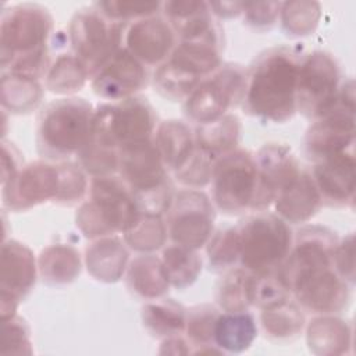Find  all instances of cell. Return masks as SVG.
<instances>
[{
  "label": "cell",
  "mask_w": 356,
  "mask_h": 356,
  "mask_svg": "<svg viewBox=\"0 0 356 356\" xmlns=\"http://www.w3.org/2000/svg\"><path fill=\"white\" fill-rule=\"evenodd\" d=\"M350 288L332 267H328L298 277L291 284V295L310 313L337 314L348 306Z\"/></svg>",
  "instance_id": "cell-17"
},
{
  "label": "cell",
  "mask_w": 356,
  "mask_h": 356,
  "mask_svg": "<svg viewBox=\"0 0 356 356\" xmlns=\"http://www.w3.org/2000/svg\"><path fill=\"white\" fill-rule=\"evenodd\" d=\"M261 327L270 338L293 339L305 327V314L298 302L291 298L261 309Z\"/></svg>",
  "instance_id": "cell-33"
},
{
  "label": "cell",
  "mask_w": 356,
  "mask_h": 356,
  "mask_svg": "<svg viewBox=\"0 0 356 356\" xmlns=\"http://www.w3.org/2000/svg\"><path fill=\"white\" fill-rule=\"evenodd\" d=\"M320 19V4L316 1H285L281 3L280 21L289 36L310 35Z\"/></svg>",
  "instance_id": "cell-40"
},
{
  "label": "cell",
  "mask_w": 356,
  "mask_h": 356,
  "mask_svg": "<svg viewBox=\"0 0 356 356\" xmlns=\"http://www.w3.org/2000/svg\"><path fill=\"white\" fill-rule=\"evenodd\" d=\"M153 142L168 171L179 170L195 149V135L188 124L167 120L157 125Z\"/></svg>",
  "instance_id": "cell-26"
},
{
  "label": "cell",
  "mask_w": 356,
  "mask_h": 356,
  "mask_svg": "<svg viewBox=\"0 0 356 356\" xmlns=\"http://www.w3.org/2000/svg\"><path fill=\"white\" fill-rule=\"evenodd\" d=\"M167 238V227L163 216L146 213H140L134 225L124 232L125 245L140 253H152L160 249Z\"/></svg>",
  "instance_id": "cell-38"
},
{
  "label": "cell",
  "mask_w": 356,
  "mask_h": 356,
  "mask_svg": "<svg viewBox=\"0 0 356 356\" xmlns=\"http://www.w3.org/2000/svg\"><path fill=\"white\" fill-rule=\"evenodd\" d=\"M125 25L110 21L93 6L79 8L70 21L68 42L90 78L122 47Z\"/></svg>",
  "instance_id": "cell-10"
},
{
  "label": "cell",
  "mask_w": 356,
  "mask_h": 356,
  "mask_svg": "<svg viewBox=\"0 0 356 356\" xmlns=\"http://www.w3.org/2000/svg\"><path fill=\"white\" fill-rule=\"evenodd\" d=\"M124 42V47L145 67H159L171 56L177 36L164 17L153 15L131 22Z\"/></svg>",
  "instance_id": "cell-20"
},
{
  "label": "cell",
  "mask_w": 356,
  "mask_h": 356,
  "mask_svg": "<svg viewBox=\"0 0 356 356\" xmlns=\"http://www.w3.org/2000/svg\"><path fill=\"white\" fill-rule=\"evenodd\" d=\"M157 115L146 97L132 96L120 102L103 103L95 108L90 143L108 149L152 139L157 128Z\"/></svg>",
  "instance_id": "cell-6"
},
{
  "label": "cell",
  "mask_w": 356,
  "mask_h": 356,
  "mask_svg": "<svg viewBox=\"0 0 356 356\" xmlns=\"http://www.w3.org/2000/svg\"><path fill=\"white\" fill-rule=\"evenodd\" d=\"M118 174L131 189L140 213L164 216L174 199V188L152 139L118 150Z\"/></svg>",
  "instance_id": "cell-4"
},
{
  "label": "cell",
  "mask_w": 356,
  "mask_h": 356,
  "mask_svg": "<svg viewBox=\"0 0 356 356\" xmlns=\"http://www.w3.org/2000/svg\"><path fill=\"white\" fill-rule=\"evenodd\" d=\"M341 86V70L327 51L303 54L296 83V110L306 118L316 120L335 104Z\"/></svg>",
  "instance_id": "cell-12"
},
{
  "label": "cell",
  "mask_w": 356,
  "mask_h": 356,
  "mask_svg": "<svg viewBox=\"0 0 356 356\" xmlns=\"http://www.w3.org/2000/svg\"><path fill=\"white\" fill-rule=\"evenodd\" d=\"M1 186L3 206L13 211L28 210L47 200H54L58 192L57 164L42 160L29 163Z\"/></svg>",
  "instance_id": "cell-18"
},
{
  "label": "cell",
  "mask_w": 356,
  "mask_h": 356,
  "mask_svg": "<svg viewBox=\"0 0 356 356\" xmlns=\"http://www.w3.org/2000/svg\"><path fill=\"white\" fill-rule=\"evenodd\" d=\"M51 32L53 18L46 7L22 3L4 8L0 18L1 74L38 81L46 76L51 65L47 47Z\"/></svg>",
  "instance_id": "cell-2"
},
{
  "label": "cell",
  "mask_w": 356,
  "mask_h": 356,
  "mask_svg": "<svg viewBox=\"0 0 356 356\" xmlns=\"http://www.w3.org/2000/svg\"><path fill=\"white\" fill-rule=\"evenodd\" d=\"M142 323L157 338H168L185 332L186 309L174 299H152L142 306Z\"/></svg>",
  "instance_id": "cell-31"
},
{
  "label": "cell",
  "mask_w": 356,
  "mask_h": 356,
  "mask_svg": "<svg viewBox=\"0 0 356 356\" xmlns=\"http://www.w3.org/2000/svg\"><path fill=\"white\" fill-rule=\"evenodd\" d=\"M85 261L93 278L103 282H115L127 268L128 250L118 238H99L86 248Z\"/></svg>",
  "instance_id": "cell-27"
},
{
  "label": "cell",
  "mask_w": 356,
  "mask_h": 356,
  "mask_svg": "<svg viewBox=\"0 0 356 356\" xmlns=\"http://www.w3.org/2000/svg\"><path fill=\"white\" fill-rule=\"evenodd\" d=\"M57 170L58 192L53 202L63 206H72L82 202L89 186L86 172L78 163L72 161H60Z\"/></svg>",
  "instance_id": "cell-43"
},
{
  "label": "cell",
  "mask_w": 356,
  "mask_h": 356,
  "mask_svg": "<svg viewBox=\"0 0 356 356\" xmlns=\"http://www.w3.org/2000/svg\"><path fill=\"white\" fill-rule=\"evenodd\" d=\"M211 13L214 17L218 18H232L242 14V6L241 1H218V3H209Z\"/></svg>",
  "instance_id": "cell-53"
},
{
  "label": "cell",
  "mask_w": 356,
  "mask_h": 356,
  "mask_svg": "<svg viewBox=\"0 0 356 356\" xmlns=\"http://www.w3.org/2000/svg\"><path fill=\"white\" fill-rule=\"evenodd\" d=\"M303 53L296 47L267 49L246 72L242 108L263 121L286 122L296 114V83Z\"/></svg>",
  "instance_id": "cell-1"
},
{
  "label": "cell",
  "mask_w": 356,
  "mask_h": 356,
  "mask_svg": "<svg viewBox=\"0 0 356 356\" xmlns=\"http://www.w3.org/2000/svg\"><path fill=\"white\" fill-rule=\"evenodd\" d=\"M195 145L213 157L238 149L241 140V121L235 114H225L221 118L197 125L195 132Z\"/></svg>",
  "instance_id": "cell-30"
},
{
  "label": "cell",
  "mask_w": 356,
  "mask_h": 356,
  "mask_svg": "<svg viewBox=\"0 0 356 356\" xmlns=\"http://www.w3.org/2000/svg\"><path fill=\"white\" fill-rule=\"evenodd\" d=\"M332 268L343 278L350 286L355 284V236L349 234L343 239L338 241L334 257Z\"/></svg>",
  "instance_id": "cell-50"
},
{
  "label": "cell",
  "mask_w": 356,
  "mask_h": 356,
  "mask_svg": "<svg viewBox=\"0 0 356 356\" xmlns=\"http://www.w3.org/2000/svg\"><path fill=\"white\" fill-rule=\"evenodd\" d=\"M338 241L335 232L323 225H305L295 234L291 250L278 268L289 291L298 277L332 267Z\"/></svg>",
  "instance_id": "cell-14"
},
{
  "label": "cell",
  "mask_w": 356,
  "mask_h": 356,
  "mask_svg": "<svg viewBox=\"0 0 356 356\" xmlns=\"http://www.w3.org/2000/svg\"><path fill=\"white\" fill-rule=\"evenodd\" d=\"M306 339L309 349L317 355H341L350 346V330L334 314H320L307 325Z\"/></svg>",
  "instance_id": "cell-29"
},
{
  "label": "cell",
  "mask_w": 356,
  "mask_h": 356,
  "mask_svg": "<svg viewBox=\"0 0 356 356\" xmlns=\"http://www.w3.org/2000/svg\"><path fill=\"white\" fill-rule=\"evenodd\" d=\"M200 81L202 79L185 72L168 60L156 67L153 72L154 90L172 102H184Z\"/></svg>",
  "instance_id": "cell-39"
},
{
  "label": "cell",
  "mask_w": 356,
  "mask_h": 356,
  "mask_svg": "<svg viewBox=\"0 0 356 356\" xmlns=\"http://www.w3.org/2000/svg\"><path fill=\"white\" fill-rule=\"evenodd\" d=\"M93 92L106 100L120 102L136 96L147 85L146 67L121 47L92 78Z\"/></svg>",
  "instance_id": "cell-19"
},
{
  "label": "cell",
  "mask_w": 356,
  "mask_h": 356,
  "mask_svg": "<svg viewBox=\"0 0 356 356\" xmlns=\"http://www.w3.org/2000/svg\"><path fill=\"white\" fill-rule=\"evenodd\" d=\"M214 161L216 157L195 145L192 154L184 165L174 171V177L181 185L188 186L189 189H200L211 182Z\"/></svg>",
  "instance_id": "cell-45"
},
{
  "label": "cell",
  "mask_w": 356,
  "mask_h": 356,
  "mask_svg": "<svg viewBox=\"0 0 356 356\" xmlns=\"http://www.w3.org/2000/svg\"><path fill=\"white\" fill-rule=\"evenodd\" d=\"M38 268L33 253L26 245L15 239L3 242L0 268L1 320L15 316L19 302L35 285Z\"/></svg>",
  "instance_id": "cell-15"
},
{
  "label": "cell",
  "mask_w": 356,
  "mask_h": 356,
  "mask_svg": "<svg viewBox=\"0 0 356 356\" xmlns=\"http://www.w3.org/2000/svg\"><path fill=\"white\" fill-rule=\"evenodd\" d=\"M165 214L167 235L175 245L197 250L213 235L214 203L199 189L188 188L175 193Z\"/></svg>",
  "instance_id": "cell-13"
},
{
  "label": "cell",
  "mask_w": 356,
  "mask_h": 356,
  "mask_svg": "<svg viewBox=\"0 0 356 356\" xmlns=\"http://www.w3.org/2000/svg\"><path fill=\"white\" fill-rule=\"evenodd\" d=\"M163 3L159 1H122V0H108L96 1L93 7L106 18L114 22L127 25L140 18H147L157 15L161 10Z\"/></svg>",
  "instance_id": "cell-44"
},
{
  "label": "cell",
  "mask_w": 356,
  "mask_h": 356,
  "mask_svg": "<svg viewBox=\"0 0 356 356\" xmlns=\"http://www.w3.org/2000/svg\"><path fill=\"white\" fill-rule=\"evenodd\" d=\"M78 164L92 178L114 175L118 171V152L99 147L90 142L79 152Z\"/></svg>",
  "instance_id": "cell-47"
},
{
  "label": "cell",
  "mask_w": 356,
  "mask_h": 356,
  "mask_svg": "<svg viewBox=\"0 0 356 356\" xmlns=\"http://www.w3.org/2000/svg\"><path fill=\"white\" fill-rule=\"evenodd\" d=\"M257 337L256 318L248 310L220 312L214 324V345L222 353H242Z\"/></svg>",
  "instance_id": "cell-25"
},
{
  "label": "cell",
  "mask_w": 356,
  "mask_h": 356,
  "mask_svg": "<svg viewBox=\"0 0 356 356\" xmlns=\"http://www.w3.org/2000/svg\"><path fill=\"white\" fill-rule=\"evenodd\" d=\"M191 342L184 339L181 335H174L164 338L161 342L160 353H172V355H188L192 353Z\"/></svg>",
  "instance_id": "cell-52"
},
{
  "label": "cell",
  "mask_w": 356,
  "mask_h": 356,
  "mask_svg": "<svg viewBox=\"0 0 356 356\" xmlns=\"http://www.w3.org/2000/svg\"><path fill=\"white\" fill-rule=\"evenodd\" d=\"M248 70L236 63H222L202 79L184 100V114L196 125L207 124L242 104Z\"/></svg>",
  "instance_id": "cell-8"
},
{
  "label": "cell",
  "mask_w": 356,
  "mask_h": 356,
  "mask_svg": "<svg viewBox=\"0 0 356 356\" xmlns=\"http://www.w3.org/2000/svg\"><path fill=\"white\" fill-rule=\"evenodd\" d=\"M250 298L252 306L263 309L273 303L291 298V291L278 270L264 274L252 273Z\"/></svg>",
  "instance_id": "cell-46"
},
{
  "label": "cell",
  "mask_w": 356,
  "mask_h": 356,
  "mask_svg": "<svg viewBox=\"0 0 356 356\" xmlns=\"http://www.w3.org/2000/svg\"><path fill=\"white\" fill-rule=\"evenodd\" d=\"M252 273L242 267L227 270L217 286V303L224 312H242L252 306Z\"/></svg>",
  "instance_id": "cell-37"
},
{
  "label": "cell",
  "mask_w": 356,
  "mask_h": 356,
  "mask_svg": "<svg viewBox=\"0 0 356 356\" xmlns=\"http://www.w3.org/2000/svg\"><path fill=\"white\" fill-rule=\"evenodd\" d=\"M160 259L170 285L178 289L191 286L202 271V257L197 250L185 246L172 243L164 248Z\"/></svg>",
  "instance_id": "cell-35"
},
{
  "label": "cell",
  "mask_w": 356,
  "mask_h": 356,
  "mask_svg": "<svg viewBox=\"0 0 356 356\" xmlns=\"http://www.w3.org/2000/svg\"><path fill=\"white\" fill-rule=\"evenodd\" d=\"M209 268L221 273L239 263V236L235 227L213 232L206 243Z\"/></svg>",
  "instance_id": "cell-41"
},
{
  "label": "cell",
  "mask_w": 356,
  "mask_h": 356,
  "mask_svg": "<svg viewBox=\"0 0 356 356\" xmlns=\"http://www.w3.org/2000/svg\"><path fill=\"white\" fill-rule=\"evenodd\" d=\"M254 161L257 188L252 211H264L302 170L292 150L282 143H266L254 154Z\"/></svg>",
  "instance_id": "cell-16"
},
{
  "label": "cell",
  "mask_w": 356,
  "mask_h": 356,
  "mask_svg": "<svg viewBox=\"0 0 356 356\" xmlns=\"http://www.w3.org/2000/svg\"><path fill=\"white\" fill-rule=\"evenodd\" d=\"M214 206L225 214H241L252 210L257 188L254 154L245 149L228 152L214 161L211 175Z\"/></svg>",
  "instance_id": "cell-11"
},
{
  "label": "cell",
  "mask_w": 356,
  "mask_h": 356,
  "mask_svg": "<svg viewBox=\"0 0 356 356\" xmlns=\"http://www.w3.org/2000/svg\"><path fill=\"white\" fill-rule=\"evenodd\" d=\"M280 1H245L242 6L243 21L257 31H268L280 19Z\"/></svg>",
  "instance_id": "cell-49"
},
{
  "label": "cell",
  "mask_w": 356,
  "mask_h": 356,
  "mask_svg": "<svg viewBox=\"0 0 356 356\" xmlns=\"http://www.w3.org/2000/svg\"><path fill=\"white\" fill-rule=\"evenodd\" d=\"M218 314V309L211 305H197L186 310L185 332L191 345L196 346L193 355L203 348L216 346L213 335Z\"/></svg>",
  "instance_id": "cell-42"
},
{
  "label": "cell",
  "mask_w": 356,
  "mask_h": 356,
  "mask_svg": "<svg viewBox=\"0 0 356 356\" xmlns=\"http://www.w3.org/2000/svg\"><path fill=\"white\" fill-rule=\"evenodd\" d=\"M167 60L185 72L204 79L222 64L221 40L202 39L178 42Z\"/></svg>",
  "instance_id": "cell-24"
},
{
  "label": "cell",
  "mask_w": 356,
  "mask_h": 356,
  "mask_svg": "<svg viewBox=\"0 0 356 356\" xmlns=\"http://www.w3.org/2000/svg\"><path fill=\"white\" fill-rule=\"evenodd\" d=\"M95 107L82 97H63L46 104L36 125L38 153L50 161H67L90 140Z\"/></svg>",
  "instance_id": "cell-3"
},
{
  "label": "cell",
  "mask_w": 356,
  "mask_h": 356,
  "mask_svg": "<svg viewBox=\"0 0 356 356\" xmlns=\"http://www.w3.org/2000/svg\"><path fill=\"white\" fill-rule=\"evenodd\" d=\"M21 156L15 145L6 140L1 142V185L13 179L24 167Z\"/></svg>",
  "instance_id": "cell-51"
},
{
  "label": "cell",
  "mask_w": 356,
  "mask_h": 356,
  "mask_svg": "<svg viewBox=\"0 0 356 356\" xmlns=\"http://www.w3.org/2000/svg\"><path fill=\"white\" fill-rule=\"evenodd\" d=\"M353 149L317 161L310 172L321 197V204L330 207H346L355 199Z\"/></svg>",
  "instance_id": "cell-21"
},
{
  "label": "cell",
  "mask_w": 356,
  "mask_h": 356,
  "mask_svg": "<svg viewBox=\"0 0 356 356\" xmlns=\"http://www.w3.org/2000/svg\"><path fill=\"white\" fill-rule=\"evenodd\" d=\"M90 78L85 65L74 53L60 54L50 65L44 86L56 95H72L81 90Z\"/></svg>",
  "instance_id": "cell-36"
},
{
  "label": "cell",
  "mask_w": 356,
  "mask_h": 356,
  "mask_svg": "<svg viewBox=\"0 0 356 356\" xmlns=\"http://www.w3.org/2000/svg\"><path fill=\"white\" fill-rule=\"evenodd\" d=\"M275 214L288 224H303L312 220L321 207V197L309 171L300 174L284 188L274 200Z\"/></svg>",
  "instance_id": "cell-23"
},
{
  "label": "cell",
  "mask_w": 356,
  "mask_h": 356,
  "mask_svg": "<svg viewBox=\"0 0 356 356\" xmlns=\"http://www.w3.org/2000/svg\"><path fill=\"white\" fill-rule=\"evenodd\" d=\"M161 11L179 42L222 39V31L216 21L207 1H165L161 6Z\"/></svg>",
  "instance_id": "cell-22"
},
{
  "label": "cell",
  "mask_w": 356,
  "mask_h": 356,
  "mask_svg": "<svg viewBox=\"0 0 356 356\" xmlns=\"http://www.w3.org/2000/svg\"><path fill=\"white\" fill-rule=\"evenodd\" d=\"M239 236V264L253 274L278 270L293 241L288 222L273 213L256 211L235 227Z\"/></svg>",
  "instance_id": "cell-7"
},
{
  "label": "cell",
  "mask_w": 356,
  "mask_h": 356,
  "mask_svg": "<svg viewBox=\"0 0 356 356\" xmlns=\"http://www.w3.org/2000/svg\"><path fill=\"white\" fill-rule=\"evenodd\" d=\"M140 210L125 185L115 175L96 177L89 184V199L81 204L75 221L81 232L89 239L111 236L129 229Z\"/></svg>",
  "instance_id": "cell-5"
},
{
  "label": "cell",
  "mask_w": 356,
  "mask_h": 356,
  "mask_svg": "<svg viewBox=\"0 0 356 356\" xmlns=\"http://www.w3.org/2000/svg\"><path fill=\"white\" fill-rule=\"evenodd\" d=\"M38 267L46 284H70L81 273L79 253L70 245H50L42 250L38 260Z\"/></svg>",
  "instance_id": "cell-32"
},
{
  "label": "cell",
  "mask_w": 356,
  "mask_h": 356,
  "mask_svg": "<svg viewBox=\"0 0 356 356\" xmlns=\"http://www.w3.org/2000/svg\"><path fill=\"white\" fill-rule=\"evenodd\" d=\"M0 99L4 111L11 114H28L40 104L43 88L38 79L1 74Z\"/></svg>",
  "instance_id": "cell-34"
},
{
  "label": "cell",
  "mask_w": 356,
  "mask_h": 356,
  "mask_svg": "<svg viewBox=\"0 0 356 356\" xmlns=\"http://www.w3.org/2000/svg\"><path fill=\"white\" fill-rule=\"evenodd\" d=\"M305 154L317 163L353 149L355 145V85L349 78L339 86L332 108L313 120L305 135Z\"/></svg>",
  "instance_id": "cell-9"
},
{
  "label": "cell",
  "mask_w": 356,
  "mask_h": 356,
  "mask_svg": "<svg viewBox=\"0 0 356 356\" xmlns=\"http://www.w3.org/2000/svg\"><path fill=\"white\" fill-rule=\"evenodd\" d=\"M127 285L146 300L163 298L171 286L161 259L152 253H142L131 260L127 267Z\"/></svg>",
  "instance_id": "cell-28"
},
{
  "label": "cell",
  "mask_w": 356,
  "mask_h": 356,
  "mask_svg": "<svg viewBox=\"0 0 356 356\" xmlns=\"http://www.w3.org/2000/svg\"><path fill=\"white\" fill-rule=\"evenodd\" d=\"M3 355L31 353L29 328L17 314L1 320V350Z\"/></svg>",
  "instance_id": "cell-48"
}]
</instances>
